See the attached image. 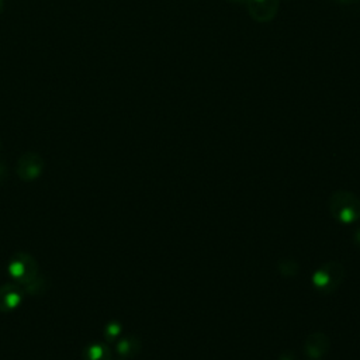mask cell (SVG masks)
Returning a JSON list of instances; mask_svg holds the SVG:
<instances>
[{"label": "cell", "instance_id": "obj_12", "mask_svg": "<svg viewBox=\"0 0 360 360\" xmlns=\"http://www.w3.org/2000/svg\"><path fill=\"white\" fill-rule=\"evenodd\" d=\"M121 331H123L121 324H118L117 321H112L106 325V328H105V339L110 343L116 342L117 338L121 335Z\"/></svg>", "mask_w": 360, "mask_h": 360}, {"label": "cell", "instance_id": "obj_4", "mask_svg": "<svg viewBox=\"0 0 360 360\" xmlns=\"http://www.w3.org/2000/svg\"><path fill=\"white\" fill-rule=\"evenodd\" d=\"M44 168H45L44 159L39 153L27 152L19 159L16 172L21 180L32 182L43 175Z\"/></svg>", "mask_w": 360, "mask_h": 360}, {"label": "cell", "instance_id": "obj_18", "mask_svg": "<svg viewBox=\"0 0 360 360\" xmlns=\"http://www.w3.org/2000/svg\"><path fill=\"white\" fill-rule=\"evenodd\" d=\"M3 10V0H0V13Z\"/></svg>", "mask_w": 360, "mask_h": 360}, {"label": "cell", "instance_id": "obj_7", "mask_svg": "<svg viewBox=\"0 0 360 360\" xmlns=\"http://www.w3.org/2000/svg\"><path fill=\"white\" fill-rule=\"evenodd\" d=\"M24 291L17 283H8L0 286V311L10 313L23 303Z\"/></svg>", "mask_w": 360, "mask_h": 360}, {"label": "cell", "instance_id": "obj_11", "mask_svg": "<svg viewBox=\"0 0 360 360\" xmlns=\"http://www.w3.org/2000/svg\"><path fill=\"white\" fill-rule=\"evenodd\" d=\"M299 271H300L299 265H297L294 260H291V259H284V260H282L280 264H279V272H280L282 276H284V277L296 276V275L299 273Z\"/></svg>", "mask_w": 360, "mask_h": 360}, {"label": "cell", "instance_id": "obj_10", "mask_svg": "<svg viewBox=\"0 0 360 360\" xmlns=\"http://www.w3.org/2000/svg\"><path fill=\"white\" fill-rule=\"evenodd\" d=\"M24 287H25V291L28 294H32V296H40V294H44L47 291L48 282L44 277H40V275H39L34 280H31Z\"/></svg>", "mask_w": 360, "mask_h": 360}, {"label": "cell", "instance_id": "obj_16", "mask_svg": "<svg viewBox=\"0 0 360 360\" xmlns=\"http://www.w3.org/2000/svg\"><path fill=\"white\" fill-rule=\"evenodd\" d=\"M338 2H341V3H345V5H350V3H354V2H357V0H338Z\"/></svg>", "mask_w": 360, "mask_h": 360}, {"label": "cell", "instance_id": "obj_17", "mask_svg": "<svg viewBox=\"0 0 360 360\" xmlns=\"http://www.w3.org/2000/svg\"><path fill=\"white\" fill-rule=\"evenodd\" d=\"M228 2H233V3H246L248 2V0H228Z\"/></svg>", "mask_w": 360, "mask_h": 360}, {"label": "cell", "instance_id": "obj_1", "mask_svg": "<svg viewBox=\"0 0 360 360\" xmlns=\"http://www.w3.org/2000/svg\"><path fill=\"white\" fill-rule=\"evenodd\" d=\"M332 217L342 224H352L360 218V199L352 191L337 190L328 202Z\"/></svg>", "mask_w": 360, "mask_h": 360}, {"label": "cell", "instance_id": "obj_8", "mask_svg": "<svg viewBox=\"0 0 360 360\" xmlns=\"http://www.w3.org/2000/svg\"><path fill=\"white\" fill-rule=\"evenodd\" d=\"M141 348H142L141 341L137 337L128 335V337H125V338H123L117 342L116 350L121 357L131 359V357H136L137 354H140Z\"/></svg>", "mask_w": 360, "mask_h": 360}, {"label": "cell", "instance_id": "obj_13", "mask_svg": "<svg viewBox=\"0 0 360 360\" xmlns=\"http://www.w3.org/2000/svg\"><path fill=\"white\" fill-rule=\"evenodd\" d=\"M8 179V167L3 162H0V183H3Z\"/></svg>", "mask_w": 360, "mask_h": 360}, {"label": "cell", "instance_id": "obj_5", "mask_svg": "<svg viewBox=\"0 0 360 360\" xmlns=\"http://www.w3.org/2000/svg\"><path fill=\"white\" fill-rule=\"evenodd\" d=\"M249 16L257 23L272 21L280 6V0H248L245 3Z\"/></svg>", "mask_w": 360, "mask_h": 360}, {"label": "cell", "instance_id": "obj_14", "mask_svg": "<svg viewBox=\"0 0 360 360\" xmlns=\"http://www.w3.org/2000/svg\"><path fill=\"white\" fill-rule=\"evenodd\" d=\"M279 360H296V356H294L291 352H286L280 356Z\"/></svg>", "mask_w": 360, "mask_h": 360}, {"label": "cell", "instance_id": "obj_9", "mask_svg": "<svg viewBox=\"0 0 360 360\" xmlns=\"http://www.w3.org/2000/svg\"><path fill=\"white\" fill-rule=\"evenodd\" d=\"M83 360H112V349L107 343L93 342L83 350Z\"/></svg>", "mask_w": 360, "mask_h": 360}, {"label": "cell", "instance_id": "obj_15", "mask_svg": "<svg viewBox=\"0 0 360 360\" xmlns=\"http://www.w3.org/2000/svg\"><path fill=\"white\" fill-rule=\"evenodd\" d=\"M353 238H354V244H356L357 246H360V228H359V230L354 233Z\"/></svg>", "mask_w": 360, "mask_h": 360}, {"label": "cell", "instance_id": "obj_6", "mask_svg": "<svg viewBox=\"0 0 360 360\" xmlns=\"http://www.w3.org/2000/svg\"><path fill=\"white\" fill-rule=\"evenodd\" d=\"M331 349V338L325 332H313L304 342V354L308 360H321Z\"/></svg>", "mask_w": 360, "mask_h": 360}, {"label": "cell", "instance_id": "obj_2", "mask_svg": "<svg viewBox=\"0 0 360 360\" xmlns=\"http://www.w3.org/2000/svg\"><path fill=\"white\" fill-rule=\"evenodd\" d=\"M345 279V268L339 262H326L313 275V284L324 294L337 291Z\"/></svg>", "mask_w": 360, "mask_h": 360}, {"label": "cell", "instance_id": "obj_3", "mask_svg": "<svg viewBox=\"0 0 360 360\" xmlns=\"http://www.w3.org/2000/svg\"><path fill=\"white\" fill-rule=\"evenodd\" d=\"M8 271L14 283L19 286H27L39 276V264L34 256L27 252H19L12 256Z\"/></svg>", "mask_w": 360, "mask_h": 360}]
</instances>
